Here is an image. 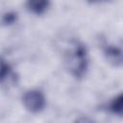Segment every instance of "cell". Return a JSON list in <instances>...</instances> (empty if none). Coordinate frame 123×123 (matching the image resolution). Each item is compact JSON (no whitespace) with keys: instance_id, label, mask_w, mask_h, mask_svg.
Listing matches in <instances>:
<instances>
[{"instance_id":"3","label":"cell","mask_w":123,"mask_h":123,"mask_svg":"<svg viewBox=\"0 0 123 123\" xmlns=\"http://www.w3.org/2000/svg\"><path fill=\"white\" fill-rule=\"evenodd\" d=\"M103 53L106 60L113 66H123V49L114 44H105Z\"/></svg>"},{"instance_id":"8","label":"cell","mask_w":123,"mask_h":123,"mask_svg":"<svg viewBox=\"0 0 123 123\" xmlns=\"http://www.w3.org/2000/svg\"><path fill=\"white\" fill-rule=\"evenodd\" d=\"M89 2H92V3H95V2H100V1H103V0H88Z\"/></svg>"},{"instance_id":"7","label":"cell","mask_w":123,"mask_h":123,"mask_svg":"<svg viewBox=\"0 0 123 123\" xmlns=\"http://www.w3.org/2000/svg\"><path fill=\"white\" fill-rule=\"evenodd\" d=\"M17 14L13 12H8L3 15V23L5 25H11L16 21Z\"/></svg>"},{"instance_id":"1","label":"cell","mask_w":123,"mask_h":123,"mask_svg":"<svg viewBox=\"0 0 123 123\" xmlns=\"http://www.w3.org/2000/svg\"><path fill=\"white\" fill-rule=\"evenodd\" d=\"M66 68L75 78H83L88 68V54L86 45L80 40L71 39L63 54Z\"/></svg>"},{"instance_id":"4","label":"cell","mask_w":123,"mask_h":123,"mask_svg":"<svg viewBox=\"0 0 123 123\" xmlns=\"http://www.w3.org/2000/svg\"><path fill=\"white\" fill-rule=\"evenodd\" d=\"M50 6V0H27L26 7L34 14H43Z\"/></svg>"},{"instance_id":"6","label":"cell","mask_w":123,"mask_h":123,"mask_svg":"<svg viewBox=\"0 0 123 123\" xmlns=\"http://www.w3.org/2000/svg\"><path fill=\"white\" fill-rule=\"evenodd\" d=\"M110 111L114 114L123 116V93L113 98L110 104Z\"/></svg>"},{"instance_id":"2","label":"cell","mask_w":123,"mask_h":123,"mask_svg":"<svg viewBox=\"0 0 123 123\" xmlns=\"http://www.w3.org/2000/svg\"><path fill=\"white\" fill-rule=\"evenodd\" d=\"M25 109L32 113H38L45 108L46 100L44 94L38 89H31L25 92L22 97Z\"/></svg>"},{"instance_id":"5","label":"cell","mask_w":123,"mask_h":123,"mask_svg":"<svg viewBox=\"0 0 123 123\" xmlns=\"http://www.w3.org/2000/svg\"><path fill=\"white\" fill-rule=\"evenodd\" d=\"M0 78H1V83H2L3 86L13 85L15 80H16L15 74L12 71V68L4 60L1 61V74H0Z\"/></svg>"}]
</instances>
